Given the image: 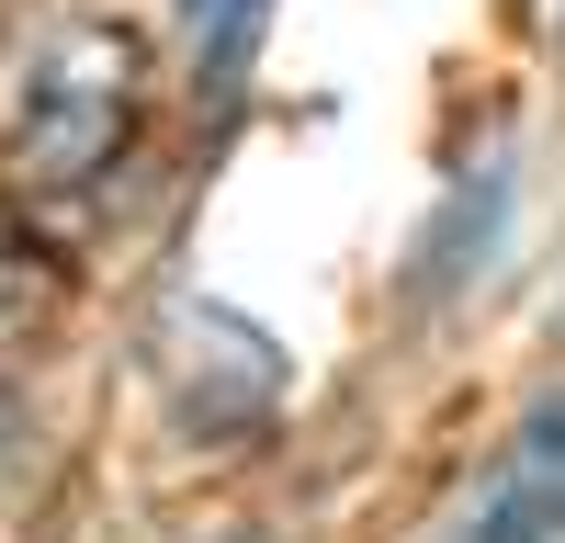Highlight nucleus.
<instances>
[{"mask_svg": "<svg viewBox=\"0 0 565 543\" xmlns=\"http://www.w3.org/2000/svg\"><path fill=\"white\" fill-rule=\"evenodd\" d=\"M136 103H148V34L114 23V12L57 23L23 57V91H12V170L34 193H90L125 159Z\"/></svg>", "mask_w": 565, "mask_h": 543, "instance_id": "f257e3e1", "label": "nucleus"}, {"mask_svg": "<svg viewBox=\"0 0 565 543\" xmlns=\"http://www.w3.org/2000/svg\"><path fill=\"white\" fill-rule=\"evenodd\" d=\"M463 543H565V385L532 396V419L498 441L476 510H463Z\"/></svg>", "mask_w": 565, "mask_h": 543, "instance_id": "f03ea898", "label": "nucleus"}, {"mask_svg": "<svg viewBox=\"0 0 565 543\" xmlns=\"http://www.w3.org/2000/svg\"><path fill=\"white\" fill-rule=\"evenodd\" d=\"M271 12H282V0H181V34H193V68H204V79H238Z\"/></svg>", "mask_w": 565, "mask_h": 543, "instance_id": "7ed1b4c3", "label": "nucleus"}]
</instances>
